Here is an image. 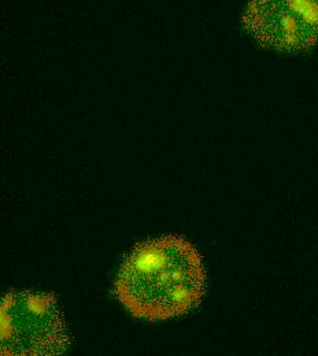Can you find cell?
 Masks as SVG:
<instances>
[{
    "label": "cell",
    "mask_w": 318,
    "mask_h": 356,
    "mask_svg": "<svg viewBox=\"0 0 318 356\" xmlns=\"http://www.w3.org/2000/svg\"><path fill=\"white\" fill-rule=\"evenodd\" d=\"M206 293L199 251L185 237L169 234L137 244L114 281V295L131 315L165 321L196 309Z\"/></svg>",
    "instance_id": "6da1fadb"
},
{
    "label": "cell",
    "mask_w": 318,
    "mask_h": 356,
    "mask_svg": "<svg viewBox=\"0 0 318 356\" xmlns=\"http://www.w3.org/2000/svg\"><path fill=\"white\" fill-rule=\"evenodd\" d=\"M65 315L51 293L11 292L0 299V356H52L69 346Z\"/></svg>",
    "instance_id": "7a4b0ae2"
},
{
    "label": "cell",
    "mask_w": 318,
    "mask_h": 356,
    "mask_svg": "<svg viewBox=\"0 0 318 356\" xmlns=\"http://www.w3.org/2000/svg\"><path fill=\"white\" fill-rule=\"evenodd\" d=\"M241 26L264 48L309 51L318 44V0H250Z\"/></svg>",
    "instance_id": "3957f363"
}]
</instances>
